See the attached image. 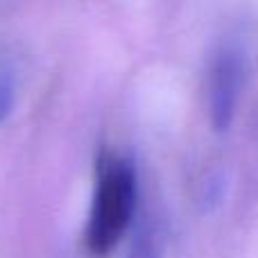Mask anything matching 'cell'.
Returning <instances> with one entry per match:
<instances>
[{
  "mask_svg": "<svg viewBox=\"0 0 258 258\" xmlns=\"http://www.w3.org/2000/svg\"><path fill=\"white\" fill-rule=\"evenodd\" d=\"M138 211V174L129 156L104 147L95 161V188L84 227V247L93 258L109 256Z\"/></svg>",
  "mask_w": 258,
  "mask_h": 258,
  "instance_id": "obj_1",
  "label": "cell"
},
{
  "mask_svg": "<svg viewBox=\"0 0 258 258\" xmlns=\"http://www.w3.org/2000/svg\"><path fill=\"white\" fill-rule=\"evenodd\" d=\"M247 73V57L236 43H222L213 52L206 73V98L209 118L218 132L231 127L240 102Z\"/></svg>",
  "mask_w": 258,
  "mask_h": 258,
  "instance_id": "obj_2",
  "label": "cell"
},
{
  "mask_svg": "<svg viewBox=\"0 0 258 258\" xmlns=\"http://www.w3.org/2000/svg\"><path fill=\"white\" fill-rule=\"evenodd\" d=\"M165 245H168V233L161 218L154 213H143L134 229L127 258H163Z\"/></svg>",
  "mask_w": 258,
  "mask_h": 258,
  "instance_id": "obj_3",
  "label": "cell"
},
{
  "mask_svg": "<svg viewBox=\"0 0 258 258\" xmlns=\"http://www.w3.org/2000/svg\"><path fill=\"white\" fill-rule=\"evenodd\" d=\"M16 102V77L14 71L0 68V127L9 120Z\"/></svg>",
  "mask_w": 258,
  "mask_h": 258,
  "instance_id": "obj_4",
  "label": "cell"
}]
</instances>
